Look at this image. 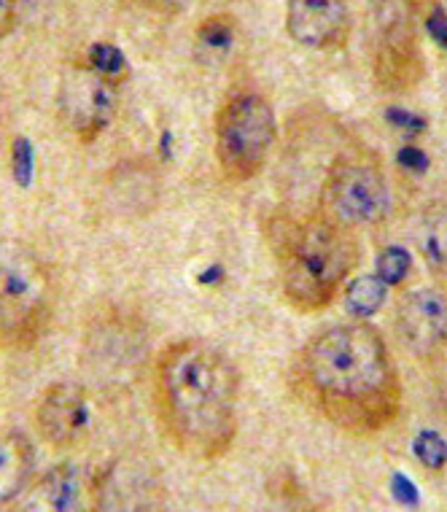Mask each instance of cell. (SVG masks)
I'll use <instances>...</instances> for the list:
<instances>
[{
    "label": "cell",
    "instance_id": "1",
    "mask_svg": "<svg viewBox=\"0 0 447 512\" xmlns=\"http://www.w3.org/2000/svg\"><path fill=\"white\" fill-rule=\"evenodd\" d=\"M291 389L342 432H386L402 410V378L386 337L367 321L334 324L310 337L291 362Z\"/></svg>",
    "mask_w": 447,
    "mask_h": 512
},
{
    "label": "cell",
    "instance_id": "2",
    "mask_svg": "<svg viewBox=\"0 0 447 512\" xmlns=\"http://www.w3.org/2000/svg\"><path fill=\"white\" fill-rule=\"evenodd\" d=\"M154 399L165 434L194 459H221L240 429V372L200 337L173 340L154 364Z\"/></svg>",
    "mask_w": 447,
    "mask_h": 512
},
{
    "label": "cell",
    "instance_id": "3",
    "mask_svg": "<svg viewBox=\"0 0 447 512\" xmlns=\"http://www.w3.org/2000/svg\"><path fill=\"white\" fill-rule=\"evenodd\" d=\"M281 294L297 313H321L351 281L359 265V243L351 230L321 213L272 227Z\"/></svg>",
    "mask_w": 447,
    "mask_h": 512
},
{
    "label": "cell",
    "instance_id": "4",
    "mask_svg": "<svg viewBox=\"0 0 447 512\" xmlns=\"http://www.w3.org/2000/svg\"><path fill=\"white\" fill-rule=\"evenodd\" d=\"M52 321V273L22 240L0 235V343L30 348Z\"/></svg>",
    "mask_w": 447,
    "mask_h": 512
},
{
    "label": "cell",
    "instance_id": "5",
    "mask_svg": "<svg viewBox=\"0 0 447 512\" xmlns=\"http://www.w3.org/2000/svg\"><path fill=\"white\" fill-rule=\"evenodd\" d=\"M431 0H369L372 76L383 92H407L423 79L421 22Z\"/></svg>",
    "mask_w": 447,
    "mask_h": 512
},
{
    "label": "cell",
    "instance_id": "6",
    "mask_svg": "<svg viewBox=\"0 0 447 512\" xmlns=\"http://www.w3.org/2000/svg\"><path fill=\"white\" fill-rule=\"evenodd\" d=\"M278 119L259 92H235L216 114V162L229 184H246L267 165Z\"/></svg>",
    "mask_w": 447,
    "mask_h": 512
},
{
    "label": "cell",
    "instance_id": "7",
    "mask_svg": "<svg viewBox=\"0 0 447 512\" xmlns=\"http://www.w3.org/2000/svg\"><path fill=\"white\" fill-rule=\"evenodd\" d=\"M391 211V189L383 170L369 159L340 157L326 173L318 213L345 230L375 227Z\"/></svg>",
    "mask_w": 447,
    "mask_h": 512
},
{
    "label": "cell",
    "instance_id": "8",
    "mask_svg": "<svg viewBox=\"0 0 447 512\" xmlns=\"http://www.w3.org/2000/svg\"><path fill=\"white\" fill-rule=\"evenodd\" d=\"M119 95L116 81L100 76L92 68H76L62 81L60 89V114L81 143L97 141L106 133L108 124L114 122Z\"/></svg>",
    "mask_w": 447,
    "mask_h": 512
},
{
    "label": "cell",
    "instance_id": "9",
    "mask_svg": "<svg viewBox=\"0 0 447 512\" xmlns=\"http://www.w3.org/2000/svg\"><path fill=\"white\" fill-rule=\"evenodd\" d=\"M396 335L404 351L423 364H437L447 351V297L439 289H412L396 305Z\"/></svg>",
    "mask_w": 447,
    "mask_h": 512
},
{
    "label": "cell",
    "instance_id": "10",
    "mask_svg": "<svg viewBox=\"0 0 447 512\" xmlns=\"http://www.w3.org/2000/svg\"><path fill=\"white\" fill-rule=\"evenodd\" d=\"M157 504L154 469L138 456H119L97 472L89 512H157Z\"/></svg>",
    "mask_w": 447,
    "mask_h": 512
},
{
    "label": "cell",
    "instance_id": "11",
    "mask_svg": "<svg viewBox=\"0 0 447 512\" xmlns=\"http://www.w3.org/2000/svg\"><path fill=\"white\" fill-rule=\"evenodd\" d=\"M36 429L54 451H73L89 437L92 407L79 383H52L36 405Z\"/></svg>",
    "mask_w": 447,
    "mask_h": 512
},
{
    "label": "cell",
    "instance_id": "12",
    "mask_svg": "<svg viewBox=\"0 0 447 512\" xmlns=\"http://www.w3.org/2000/svg\"><path fill=\"white\" fill-rule=\"evenodd\" d=\"M289 36L313 52H332L351 33L348 0H286Z\"/></svg>",
    "mask_w": 447,
    "mask_h": 512
},
{
    "label": "cell",
    "instance_id": "13",
    "mask_svg": "<svg viewBox=\"0 0 447 512\" xmlns=\"http://www.w3.org/2000/svg\"><path fill=\"white\" fill-rule=\"evenodd\" d=\"M33 475V445L25 434L0 432V507L17 499Z\"/></svg>",
    "mask_w": 447,
    "mask_h": 512
},
{
    "label": "cell",
    "instance_id": "14",
    "mask_svg": "<svg viewBox=\"0 0 447 512\" xmlns=\"http://www.w3.org/2000/svg\"><path fill=\"white\" fill-rule=\"evenodd\" d=\"M388 297V286L377 275H361L353 278L345 286V305L353 321H367L383 308V302Z\"/></svg>",
    "mask_w": 447,
    "mask_h": 512
},
{
    "label": "cell",
    "instance_id": "15",
    "mask_svg": "<svg viewBox=\"0 0 447 512\" xmlns=\"http://www.w3.org/2000/svg\"><path fill=\"white\" fill-rule=\"evenodd\" d=\"M79 475L71 464H60L46 477V502L49 512H79Z\"/></svg>",
    "mask_w": 447,
    "mask_h": 512
},
{
    "label": "cell",
    "instance_id": "16",
    "mask_svg": "<svg viewBox=\"0 0 447 512\" xmlns=\"http://www.w3.org/2000/svg\"><path fill=\"white\" fill-rule=\"evenodd\" d=\"M232 41H235V22H232V17L216 14V17H208L197 27V44H200L202 54H208V57L227 54Z\"/></svg>",
    "mask_w": 447,
    "mask_h": 512
},
{
    "label": "cell",
    "instance_id": "17",
    "mask_svg": "<svg viewBox=\"0 0 447 512\" xmlns=\"http://www.w3.org/2000/svg\"><path fill=\"white\" fill-rule=\"evenodd\" d=\"M412 270V256L399 246L386 248L383 254L377 256V278L386 286H399Z\"/></svg>",
    "mask_w": 447,
    "mask_h": 512
},
{
    "label": "cell",
    "instance_id": "18",
    "mask_svg": "<svg viewBox=\"0 0 447 512\" xmlns=\"http://www.w3.org/2000/svg\"><path fill=\"white\" fill-rule=\"evenodd\" d=\"M89 68L119 84L124 79V73H127V62H124V54L116 46L95 44L89 49Z\"/></svg>",
    "mask_w": 447,
    "mask_h": 512
},
{
    "label": "cell",
    "instance_id": "19",
    "mask_svg": "<svg viewBox=\"0 0 447 512\" xmlns=\"http://www.w3.org/2000/svg\"><path fill=\"white\" fill-rule=\"evenodd\" d=\"M412 448H415V456L426 469L439 472L447 464V442L437 432H421L412 442Z\"/></svg>",
    "mask_w": 447,
    "mask_h": 512
},
{
    "label": "cell",
    "instance_id": "20",
    "mask_svg": "<svg viewBox=\"0 0 447 512\" xmlns=\"http://www.w3.org/2000/svg\"><path fill=\"white\" fill-rule=\"evenodd\" d=\"M426 25H429V30L434 33V38H437L439 44L447 46V14L439 6H431L429 14H426Z\"/></svg>",
    "mask_w": 447,
    "mask_h": 512
},
{
    "label": "cell",
    "instance_id": "21",
    "mask_svg": "<svg viewBox=\"0 0 447 512\" xmlns=\"http://www.w3.org/2000/svg\"><path fill=\"white\" fill-rule=\"evenodd\" d=\"M17 22V0H0V41L9 36Z\"/></svg>",
    "mask_w": 447,
    "mask_h": 512
},
{
    "label": "cell",
    "instance_id": "22",
    "mask_svg": "<svg viewBox=\"0 0 447 512\" xmlns=\"http://www.w3.org/2000/svg\"><path fill=\"white\" fill-rule=\"evenodd\" d=\"M394 488H396V496H399L402 502H410V504L415 502V488H412L410 483H407V480H404L402 475H396Z\"/></svg>",
    "mask_w": 447,
    "mask_h": 512
},
{
    "label": "cell",
    "instance_id": "23",
    "mask_svg": "<svg viewBox=\"0 0 447 512\" xmlns=\"http://www.w3.org/2000/svg\"><path fill=\"white\" fill-rule=\"evenodd\" d=\"M159 9L167 11V14H178V11H186L192 6L194 0H154Z\"/></svg>",
    "mask_w": 447,
    "mask_h": 512
}]
</instances>
